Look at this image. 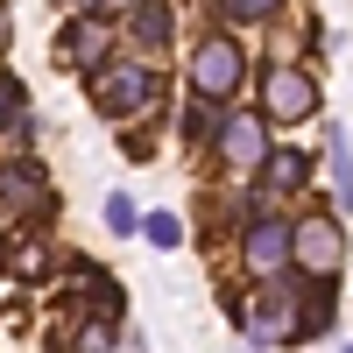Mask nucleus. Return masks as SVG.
Listing matches in <instances>:
<instances>
[{"mask_svg": "<svg viewBox=\"0 0 353 353\" xmlns=\"http://www.w3.org/2000/svg\"><path fill=\"white\" fill-rule=\"evenodd\" d=\"M241 325L254 332V346H269V339H304V311H297V290H290L283 276H269V290L241 311Z\"/></svg>", "mask_w": 353, "mask_h": 353, "instance_id": "f257e3e1", "label": "nucleus"}, {"mask_svg": "<svg viewBox=\"0 0 353 353\" xmlns=\"http://www.w3.org/2000/svg\"><path fill=\"white\" fill-rule=\"evenodd\" d=\"M92 92H99V113L106 121H128V113H141L156 99V71L141 64V57H128V64H106L99 78H92Z\"/></svg>", "mask_w": 353, "mask_h": 353, "instance_id": "f03ea898", "label": "nucleus"}, {"mask_svg": "<svg viewBox=\"0 0 353 353\" xmlns=\"http://www.w3.org/2000/svg\"><path fill=\"white\" fill-rule=\"evenodd\" d=\"M241 254H248V269L269 283V276H283L290 261H297V226H290V219H254L248 241H241Z\"/></svg>", "mask_w": 353, "mask_h": 353, "instance_id": "7ed1b4c3", "label": "nucleus"}, {"mask_svg": "<svg viewBox=\"0 0 353 353\" xmlns=\"http://www.w3.org/2000/svg\"><path fill=\"white\" fill-rule=\"evenodd\" d=\"M261 106H269V121H311L318 113V85H311V71H297V64H276L269 71V85H261Z\"/></svg>", "mask_w": 353, "mask_h": 353, "instance_id": "20e7f679", "label": "nucleus"}, {"mask_svg": "<svg viewBox=\"0 0 353 353\" xmlns=\"http://www.w3.org/2000/svg\"><path fill=\"white\" fill-rule=\"evenodd\" d=\"M233 85H241V50H233L226 36H205V43L191 50V92H205V99H226Z\"/></svg>", "mask_w": 353, "mask_h": 353, "instance_id": "39448f33", "label": "nucleus"}, {"mask_svg": "<svg viewBox=\"0 0 353 353\" xmlns=\"http://www.w3.org/2000/svg\"><path fill=\"white\" fill-rule=\"evenodd\" d=\"M297 261H304L311 276H339L346 269V233H339V219H325V212L297 219Z\"/></svg>", "mask_w": 353, "mask_h": 353, "instance_id": "423d86ee", "label": "nucleus"}, {"mask_svg": "<svg viewBox=\"0 0 353 353\" xmlns=\"http://www.w3.org/2000/svg\"><path fill=\"white\" fill-rule=\"evenodd\" d=\"M219 163L226 170H254V163H269V134H261V121H254V113H226V121H219Z\"/></svg>", "mask_w": 353, "mask_h": 353, "instance_id": "0eeeda50", "label": "nucleus"}, {"mask_svg": "<svg viewBox=\"0 0 353 353\" xmlns=\"http://www.w3.org/2000/svg\"><path fill=\"white\" fill-rule=\"evenodd\" d=\"M325 163H332V191H339V205H353V149H346L339 128L325 134Z\"/></svg>", "mask_w": 353, "mask_h": 353, "instance_id": "6e6552de", "label": "nucleus"}, {"mask_svg": "<svg viewBox=\"0 0 353 353\" xmlns=\"http://www.w3.org/2000/svg\"><path fill=\"white\" fill-rule=\"evenodd\" d=\"M134 43H149V50L170 43V8H163V0H141V8H134Z\"/></svg>", "mask_w": 353, "mask_h": 353, "instance_id": "1a4fd4ad", "label": "nucleus"}, {"mask_svg": "<svg viewBox=\"0 0 353 353\" xmlns=\"http://www.w3.org/2000/svg\"><path fill=\"white\" fill-rule=\"evenodd\" d=\"M304 163H311V156L276 149V156H269V191H297V184H304Z\"/></svg>", "mask_w": 353, "mask_h": 353, "instance_id": "9d476101", "label": "nucleus"}, {"mask_svg": "<svg viewBox=\"0 0 353 353\" xmlns=\"http://www.w3.org/2000/svg\"><path fill=\"white\" fill-rule=\"evenodd\" d=\"M64 50L78 57V64H99V57H106V28H99V21H85V28H71V36H64Z\"/></svg>", "mask_w": 353, "mask_h": 353, "instance_id": "9b49d317", "label": "nucleus"}, {"mask_svg": "<svg viewBox=\"0 0 353 353\" xmlns=\"http://www.w3.org/2000/svg\"><path fill=\"white\" fill-rule=\"evenodd\" d=\"M184 134H191V141H219V113H212V99H205V92H191V113H184Z\"/></svg>", "mask_w": 353, "mask_h": 353, "instance_id": "f8f14e48", "label": "nucleus"}, {"mask_svg": "<svg viewBox=\"0 0 353 353\" xmlns=\"http://www.w3.org/2000/svg\"><path fill=\"white\" fill-rule=\"evenodd\" d=\"M141 226H149V241H156V248H184V226H176V212H149Z\"/></svg>", "mask_w": 353, "mask_h": 353, "instance_id": "ddd939ff", "label": "nucleus"}, {"mask_svg": "<svg viewBox=\"0 0 353 353\" xmlns=\"http://www.w3.org/2000/svg\"><path fill=\"white\" fill-rule=\"evenodd\" d=\"M106 226H113V233H134V226H141V219H134V198H128V191H113V198H106Z\"/></svg>", "mask_w": 353, "mask_h": 353, "instance_id": "4468645a", "label": "nucleus"}, {"mask_svg": "<svg viewBox=\"0 0 353 353\" xmlns=\"http://www.w3.org/2000/svg\"><path fill=\"white\" fill-rule=\"evenodd\" d=\"M113 339H106V318H92V325H78V339H71V353H106Z\"/></svg>", "mask_w": 353, "mask_h": 353, "instance_id": "2eb2a0df", "label": "nucleus"}, {"mask_svg": "<svg viewBox=\"0 0 353 353\" xmlns=\"http://www.w3.org/2000/svg\"><path fill=\"white\" fill-rule=\"evenodd\" d=\"M276 8H283V0H226L233 21H261V14H276Z\"/></svg>", "mask_w": 353, "mask_h": 353, "instance_id": "dca6fc26", "label": "nucleus"}, {"mask_svg": "<svg viewBox=\"0 0 353 353\" xmlns=\"http://www.w3.org/2000/svg\"><path fill=\"white\" fill-rule=\"evenodd\" d=\"M14 99H21L14 85H0V121H14Z\"/></svg>", "mask_w": 353, "mask_h": 353, "instance_id": "f3484780", "label": "nucleus"}, {"mask_svg": "<svg viewBox=\"0 0 353 353\" xmlns=\"http://www.w3.org/2000/svg\"><path fill=\"white\" fill-rule=\"evenodd\" d=\"M99 8H141V0H99Z\"/></svg>", "mask_w": 353, "mask_h": 353, "instance_id": "a211bd4d", "label": "nucleus"}, {"mask_svg": "<svg viewBox=\"0 0 353 353\" xmlns=\"http://www.w3.org/2000/svg\"><path fill=\"white\" fill-rule=\"evenodd\" d=\"M346 353H353V346H346Z\"/></svg>", "mask_w": 353, "mask_h": 353, "instance_id": "6ab92c4d", "label": "nucleus"}]
</instances>
